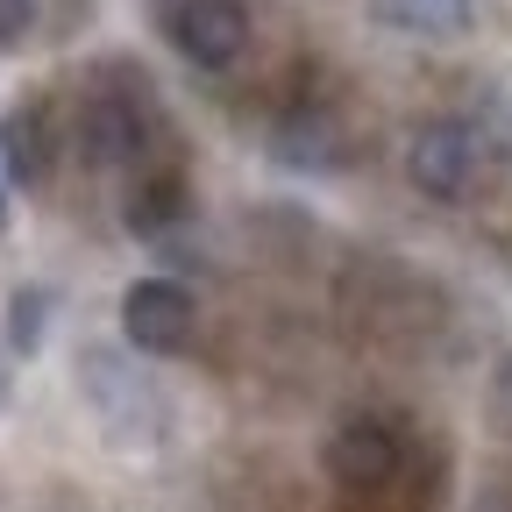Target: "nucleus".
Instances as JSON below:
<instances>
[{"label":"nucleus","mask_w":512,"mask_h":512,"mask_svg":"<svg viewBox=\"0 0 512 512\" xmlns=\"http://www.w3.org/2000/svg\"><path fill=\"white\" fill-rule=\"evenodd\" d=\"M271 150L285 164H335V121L328 114H285L278 136H271Z\"/></svg>","instance_id":"8"},{"label":"nucleus","mask_w":512,"mask_h":512,"mask_svg":"<svg viewBox=\"0 0 512 512\" xmlns=\"http://www.w3.org/2000/svg\"><path fill=\"white\" fill-rule=\"evenodd\" d=\"M477 171V143L463 121H427L406 143V178L427 192V200H463V185Z\"/></svg>","instance_id":"2"},{"label":"nucleus","mask_w":512,"mask_h":512,"mask_svg":"<svg viewBox=\"0 0 512 512\" xmlns=\"http://www.w3.org/2000/svg\"><path fill=\"white\" fill-rule=\"evenodd\" d=\"M43 313H50V299L29 285V292H15V306H8V342L22 349V356H36V342H43Z\"/></svg>","instance_id":"10"},{"label":"nucleus","mask_w":512,"mask_h":512,"mask_svg":"<svg viewBox=\"0 0 512 512\" xmlns=\"http://www.w3.org/2000/svg\"><path fill=\"white\" fill-rule=\"evenodd\" d=\"M86 150H93V164H136L143 157V114H136V100L100 93L86 107Z\"/></svg>","instance_id":"5"},{"label":"nucleus","mask_w":512,"mask_h":512,"mask_svg":"<svg viewBox=\"0 0 512 512\" xmlns=\"http://www.w3.org/2000/svg\"><path fill=\"white\" fill-rule=\"evenodd\" d=\"M171 214H178V185H171V178H157L143 200H128V228H143V235H157Z\"/></svg>","instance_id":"11"},{"label":"nucleus","mask_w":512,"mask_h":512,"mask_svg":"<svg viewBox=\"0 0 512 512\" xmlns=\"http://www.w3.org/2000/svg\"><path fill=\"white\" fill-rule=\"evenodd\" d=\"M0 164H8V178H22V185H43V171H50V128H43L36 107L0 121Z\"/></svg>","instance_id":"6"},{"label":"nucleus","mask_w":512,"mask_h":512,"mask_svg":"<svg viewBox=\"0 0 512 512\" xmlns=\"http://www.w3.org/2000/svg\"><path fill=\"white\" fill-rule=\"evenodd\" d=\"M328 470L349 484V491H377V484H392L399 470V441L384 420H349L335 441H328Z\"/></svg>","instance_id":"4"},{"label":"nucleus","mask_w":512,"mask_h":512,"mask_svg":"<svg viewBox=\"0 0 512 512\" xmlns=\"http://www.w3.org/2000/svg\"><path fill=\"white\" fill-rule=\"evenodd\" d=\"M121 335L136 349H150V356L185 349V335H192V292L171 285V278H136L121 292Z\"/></svg>","instance_id":"1"},{"label":"nucleus","mask_w":512,"mask_h":512,"mask_svg":"<svg viewBox=\"0 0 512 512\" xmlns=\"http://www.w3.org/2000/svg\"><path fill=\"white\" fill-rule=\"evenodd\" d=\"M36 29V0H0V43H22Z\"/></svg>","instance_id":"12"},{"label":"nucleus","mask_w":512,"mask_h":512,"mask_svg":"<svg viewBox=\"0 0 512 512\" xmlns=\"http://www.w3.org/2000/svg\"><path fill=\"white\" fill-rule=\"evenodd\" d=\"M470 143H484L491 157L512 164V72L491 79V93H484V107H477V136H470Z\"/></svg>","instance_id":"9"},{"label":"nucleus","mask_w":512,"mask_h":512,"mask_svg":"<svg viewBox=\"0 0 512 512\" xmlns=\"http://www.w3.org/2000/svg\"><path fill=\"white\" fill-rule=\"evenodd\" d=\"M384 29H406V36H456L470 29L477 0H370Z\"/></svg>","instance_id":"7"},{"label":"nucleus","mask_w":512,"mask_h":512,"mask_svg":"<svg viewBox=\"0 0 512 512\" xmlns=\"http://www.w3.org/2000/svg\"><path fill=\"white\" fill-rule=\"evenodd\" d=\"M171 43L192 64L221 72V64H235L242 43H249V15L235 8V0H185V8H171Z\"/></svg>","instance_id":"3"},{"label":"nucleus","mask_w":512,"mask_h":512,"mask_svg":"<svg viewBox=\"0 0 512 512\" xmlns=\"http://www.w3.org/2000/svg\"><path fill=\"white\" fill-rule=\"evenodd\" d=\"M0 235H8V185H0Z\"/></svg>","instance_id":"13"}]
</instances>
